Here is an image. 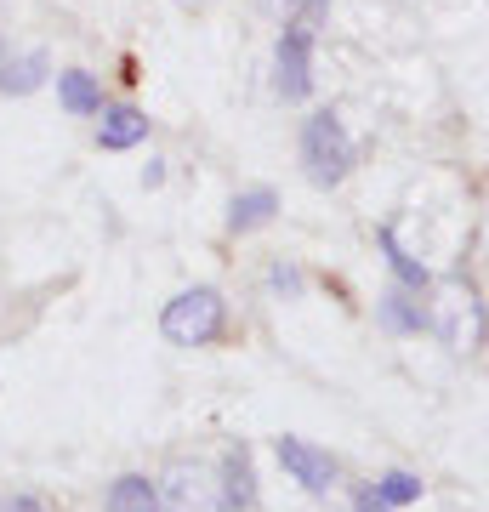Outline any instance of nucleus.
Here are the masks:
<instances>
[{
    "instance_id": "obj_9",
    "label": "nucleus",
    "mask_w": 489,
    "mask_h": 512,
    "mask_svg": "<svg viewBox=\"0 0 489 512\" xmlns=\"http://www.w3.org/2000/svg\"><path fill=\"white\" fill-rule=\"evenodd\" d=\"M57 97H63V109H69V114H97V109H103V86H97L86 69L57 74Z\"/></svg>"
},
{
    "instance_id": "obj_11",
    "label": "nucleus",
    "mask_w": 489,
    "mask_h": 512,
    "mask_svg": "<svg viewBox=\"0 0 489 512\" xmlns=\"http://www.w3.org/2000/svg\"><path fill=\"white\" fill-rule=\"evenodd\" d=\"M381 251H387V262H393V274H399L404 291H427L433 279H427V268H421L416 256H404V245L393 239V228H381Z\"/></svg>"
},
{
    "instance_id": "obj_12",
    "label": "nucleus",
    "mask_w": 489,
    "mask_h": 512,
    "mask_svg": "<svg viewBox=\"0 0 489 512\" xmlns=\"http://www.w3.org/2000/svg\"><path fill=\"white\" fill-rule=\"evenodd\" d=\"M376 308H381V325H387V330H421V325H427L421 302H410V296H404V285H399V291H387Z\"/></svg>"
},
{
    "instance_id": "obj_17",
    "label": "nucleus",
    "mask_w": 489,
    "mask_h": 512,
    "mask_svg": "<svg viewBox=\"0 0 489 512\" xmlns=\"http://www.w3.org/2000/svg\"><path fill=\"white\" fill-rule=\"evenodd\" d=\"M353 512H387V507H381V501H376V495H370V490H364V495H359V507H353Z\"/></svg>"
},
{
    "instance_id": "obj_13",
    "label": "nucleus",
    "mask_w": 489,
    "mask_h": 512,
    "mask_svg": "<svg viewBox=\"0 0 489 512\" xmlns=\"http://www.w3.org/2000/svg\"><path fill=\"white\" fill-rule=\"evenodd\" d=\"M370 495H376L381 507H410V501H421V478L416 473H387Z\"/></svg>"
},
{
    "instance_id": "obj_5",
    "label": "nucleus",
    "mask_w": 489,
    "mask_h": 512,
    "mask_svg": "<svg viewBox=\"0 0 489 512\" xmlns=\"http://www.w3.org/2000/svg\"><path fill=\"white\" fill-rule=\"evenodd\" d=\"M171 512H222L217 484H211L200 467H177V473H171Z\"/></svg>"
},
{
    "instance_id": "obj_3",
    "label": "nucleus",
    "mask_w": 489,
    "mask_h": 512,
    "mask_svg": "<svg viewBox=\"0 0 489 512\" xmlns=\"http://www.w3.org/2000/svg\"><path fill=\"white\" fill-rule=\"evenodd\" d=\"M273 86H279V97L285 103H296V97H308V86H313V23L308 18H296L285 29V40H279V63H273Z\"/></svg>"
},
{
    "instance_id": "obj_4",
    "label": "nucleus",
    "mask_w": 489,
    "mask_h": 512,
    "mask_svg": "<svg viewBox=\"0 0 489 512\" xmlns=\"http://www.w3.org/2000/svg\"><path fill=\"white\" fill-rule=\"evenodd\" d=\"M279 467L313 495H325L336 484V456L319 450V444H308V439H279Z\"/></svg>"
},
{
    "instance_id": "obj_8",
    "label": "nucleus",
    "mask_w": 489,
    "mask_h": 512,
    "mask_svg": "<svg viewBox=\"0 0 489 512\" xmlns=\"http://www.w3.org/2000/svg\"><path fill=\"white\" fill-rule=\"evenodd\" d=\"M148 137V114H137V109H109L103 114V131H97V143L103 148H137Z\"/></svg>"
},
{
    "instance_id": "obj_7",
    "label": "nucleus",
    "mask_w": 489,
    "mask_h": 512,
    "mask_svg": "<svg viewBox=\"0 0 489 512\" xmlns=\"http://www.w3.org/2000/svg\"><path fill=\"white\" fill-rule=\"evenodd\" d=\"M103 507L109 512H160V495H154V484L143 473H120L109 484V501Z\"/></svg>"
},
{
    "instance_id": "obj_10",
    "label": "nucleus",
    "mask_w": 489,
    "mask_h": 512,
    "mask_svg": "<svg viewBox=\"0 0 489 512\" xmlns=\"http://www.w3.org/2000/svg\"><path fill=\"white\" fill-rule=\"evenodd\" d=\"M273 211H279L273 188H251V194H239V200L228 205V228H234V234H251V228H262Z\"/></svg>"
},
{
    "instance_id": "obj_15",
    "label": "nucleus",
    "mask_w": 489,
    "mask_h": 512,
    "mask_svg": "<svg viewBox=\"0 0 489 512\" xmlns=\"http://www.w3.org/2000/svg\"><path fill=\"white\" fill-rule=\"evenodd\" d=\"M273 291H302V274H290V268H273Z\"/></svg>"
},
{
    "instance_id": "obj_2",
    "label": "nucleus",
    "mask_w": 489,
    "mask_h": 512,
    "mask_svg": "<svg viewBox=\"0 0 489 512\" xmlns=\"http://www.w3.org/2000/svg\"><path fill=\"white\" fill-rule=\"evenodd\" d=\"M302 165H308L313 183H342L347 171H353V143H347L336 114H313L308 126H302Z\"/></svg>"
},
{
    "instance_id": "obj_1",
    "label": "nucleus",
    "mask_w": 489,
    "mask_h": 512,
    "mask_svg": "<svg viewBox=\"0 0 489 512\" xmlns=\"http://www.w3.org/2000/svg\"><path fill=\"white\" fill-rule=\"evenodd\" d=\"M160 330H165V342H177V348L222 342V330H228V302H222V291H211V285H194V291H182V296L165 302Z\"/></svg>"
},
{
    "instance_id": "obj_6",
    "label": "nucleus",
    "mask_w": 489,
    "mask_h": 512,
    "mask_svg": "<svg viewBox=\"0 0 489 512\" xmlns=\"http://www.w3.org/2000/svg\"><path fill=\"white\" fill-rule=\"evenodd\" d=\"M222 478H228V484L217 490L222 495V512H245L256 501V473H251V450H245V444L222 456Z\"/></svg>"
},
{
    "instance_id": "obj_18",
    "label": "nucleus",
    "mask_w": 489,
    "mask_h": 512,
    "mask_svg": "<svg viewBox=\"0 0 489 512\" xmlns=\"http://www.w3.org/2000/svg\"><path fill=\"white\" fill-rule=\"evenodd\" d=\"M177 6H188V12H205V6H211V0H177Z\"/></svg>"
},
{
    "instance_id": "obj_14",
    "label": "nucleus",
    "mask_w": 489,
    "mask_h": 512,
    "mask_svg": "<svg viewBox=\"0 0 489 512\" xmlns=\"http://www.w3.org/2000/svg\"><path fill=\"white\" fill-rule=\"evenodd\" d=\"M40 74H46V57H23V63H12V69L0 74V86H6V92H35L40 86Z\"/></svg>"
},
{
    "instance_id": "obj_16",
    "label": "nucleus",
    "mask_w": 489,
    "mask_h": 512,
    "mask_svg": "<svg viewBox=\"0 0 489 512\" xmlns=\"http://www.w3.org/2000/svg\"><path fill=\"white\" fill-rule=\"evenodd\" d=\"M6 512H46V507H40L35 495H18V501H12V507H6Z\"/></svg>"
}]
</instances>
